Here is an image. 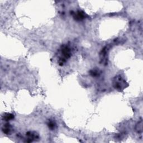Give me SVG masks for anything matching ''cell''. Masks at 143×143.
Returning a JSON list of instances; mask_svg holds the SVG:
<instances>
[{"label": "cell", "mask_w": 143, "mask_h": 143, "mask_svg": "<svg viewBox=\"0 0 143 143\" xmlns=\"http://www.w3.org/2000/svg\"><path fill=\"white\" fill-rule=\"evenodd\" d=\"M142 121H141L140 123H139L136 126V130L139 132V131H140V132H142Z\"/></svg>", "instance_id": "cell-6"}, {"label": "cell", "mask_w": 143, "mask_h": 143, "mask_svg": "<svg viewBox=\"0 0 143 143\" xmlns=\"http://www.w3.org/2000/svg\"><path fill=\"white\" fill-rule=\"evenodd\" d=\"M61 53L63 55V58L65 59H68L70 57L71 54H70V50L69 48L67 46H64L63 48L61 49Z\"/></svg>", "instance_id": "cell-1"}, {"label": "cell", "mask_w": 143, "mask_h": 143, "mask_svg": "<svg viewBox=\"0 0 143 143\" xmlns=\"http://www.w3.org/2000/svg\"><path fill=\"white\" fill-rule=\"evenodd\" d=\"M14 118V115L12 114H9V113H6L3 114L2 116V119L5 121H9L12 120Z\"/></svg>", "instance_id": "cell-4"}, {"label": "cell", "mask_w": 143, "mask_h": 143, "mask_svg": "<svg viewBox=\"0 0 143 143\" xmlns=\"http://www.w3.org/2000/svg\"><path fill=\"white\" fill-rule=\"evenodd\" d=\"M2 130L3 133L6 134H9L11 130V126L9 123H6V124L4 125V126H3Z\"/></svg>", "instance_id": "cell-3"}, {"label": "cell", "mask_w": 143, "mask_h": 143, "mask_svg": "<svg viewBox=\"0 0 143 143\" xmlns=\"http://www.w3.org/2000/svg\"><path fill=\"white\" fill-rule=\"evenodd\" d=\"M48 125L49 128L50 129H54L55 127V123L54 121H49L48 123Z\"/></svg>", "instance_id": "cell-5"}, {"label": "cell", "mask_w": 143, "mask_h": 143, "mask_svg": "<svg viewBox=\"0 0 143 143\" xmlns=\"http://www.w3.org/2000/svg\"><path fill=\"white\" fill-rule=\"evenodd\" d=\"M85 17V14L83 12L79 11L74 15V18L77 20H82Z\"/></svg>", "instance_id": "cell-2"}, {"label": "cell", "mask_w": 143, "mask_h": 143, "mask_svg": "<svg viewBox=\"0 0 143 143\" xmlns=\"http://www.w3.org/2000/svg\"><path fill=\"white\" fill-rule=\"evenodd\" d=\"M90 75H91L92 76L95 77V76H97V75H98V71H97V70H93L90 72Z\"/></svg>", "instance_id": "cell-7"}]
</instances>
